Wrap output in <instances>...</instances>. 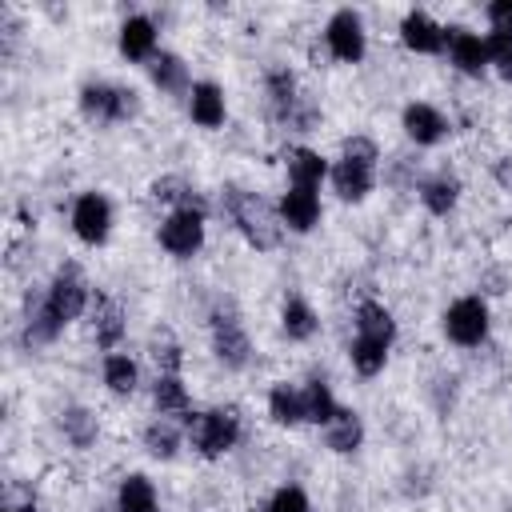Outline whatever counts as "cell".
<instances>
[{
	"label": "cell",
	"instance_id": "1",
	"mask_svg": "<svg viewBox=\"0 0 512 512\" xmlns=\"http://www.w3.org/2000/svg\"><path fill=\"white\" fill-rule=\"evenodd\" d=\"M84 308H88V284H84L80 268L68 264L52 276V284L44 288V300L28 316V324H24L28 344H52L72 320L84 316Z\"/></svg>",
	"mask_w": 512,
	"mask_h": 512
},
{
	"label": "cell",
	"instance_id": "2",
	"mask_svg": "<svg viewBox=\"0 0 512 512\" xmlns=\"http://www.w3.org/2000/svg\"><path fill=\"white\" fill-rule=\"evenodd\" d=\"M224 212L232 216L236 232H240L252 248H260V252L276 248L280 236H284V220H280V212H276L260 192H248V188H224Z\"/></svg>",
	"mask_w": 512,
	"mask_h": 512
},
{
	"label": "cell",
	"instance_id": "3",
	"mask_svg": "<svg viewBox=\"0 0 512 512\" xmlns=\"http://www.w3.org/2000/svg\"><path fill=\"white\" fill-rule=\"evenodd\" d=\"M240 432L244 424L236 408H208V412L188 416V444L204 460H220L224 452H232L240 444Z\"/></svg>",
	"mask_w": 512,
	"mask_h": 512
},
{
	"label": "cell",
	"instance_id": "4",
	"mask_svg": "<svg viewBox=\"0 0 512 512\" xmlns=\"http://www.w3.org/2000/svg\"><path fill=\"white\" fill-rule=\"evenodd\" d=\"M80 112L96 124H120L140 112V92L128 84H108V80H88L80 88Z\"/></svg>",
	"mask_w": 512,
	"mask_h": 512
},
{
	"label": "cell",
	"instance_id": "5",
	"mask_svg": "<svg viewBox=\"0 0 512 512\" xmlns=\"http://www.w3.org/2000/svg\"><path fill=\"white\" fill-rule=\"evenodd\" d=\"M208 328H212V356H216L224 368H232V372L248 368V360H252V340H248L244 320H240V312L232 308V300H224V304L212 308Z\"/></svg>",
	"mask_w": 512,
	"mask_h": 512
},
{
	"label": "cell",
	"instance_id": "6",
	"mask_svg": "<svg viewBox=\"0 0 512 512\" xmlns=\"http://www.w3.org/2000/svg\"><path fill=\"white\" fill-rule=\"evenodd\" d=\"M440 324H444V336L456 344V348H480L484 340H488V304H484V296H460V300H452L448 308H444V316H440Z\"/></svg>",
	"mask_w": 512,
	"mask_h": 512
},
{
	"label": "cell",
	"instance_id": "7",
	"mask_svg": "<svg viewBox=\"0 0 512 512\" xmlns=\"http://www.w3.org/2000/svg\"><path fill=\"white\" fill-rule=\"evenodd\" d=\"M324 48L332 60L340 64H360L364 52H368V32H364V20L356 8H336L324 24Z\"/></svg>",
	"mask_w": 512,
	"mask_h": 512
},
{
	"label": "cell",
	"instance_id": "8",
	"mask_svg": "<svg viewBox=\"0 0 512 512\" xmlns=\"http://www.w3.org/2000/svg\"><path fill=\"white\" fill-rule=\"evenodd\" d=\"M160 248L176 260H188L204 248V212L196 208H172L164 220H160Z\"/></svg>",
	"mask_w": 512,
	"mask_h": 512
},
{
	"label": "cell",
	"instance_id": "9",
	"mask_svg": "<svg viewBox=\"0 0 512 512\" xmlns=\"http://www.w3.org/2000/svg\"><path fill=\"white\" fill-rule=\"evenodd\" d=\"M72 232L84 244H104L112 236V200L104 192H80L72 204Z\"/></svg>",
	"mask_w": 512,
	"mask_h": 512
},
{
	"label": "cell",
	"instance_id": "10",
	"mask_svg": "<svg viewBox=\"0 0 512 512\" xmlns=\"http://www.w3.org/2000/svg\"><path fill=\"white\" fill-rule=\"evenodd\" d=\"M400 44H404L408 52H416V56H436V52H444V44H448V28L436 24L428 12L412 8V12H404V20H400Z\"/></svg>",
	"mask_w": 512,
	"mask_h": 512
},
{
	"label": "cell",
	"instance_id": "11",
	"mask_svg": "<svg viewBox=\"0 0 512 512\" xmlns=\"http://www.w3.org/2000/svg\"><path fill=\"white\" fill-rule=\"evenodd\" d=\"M400 128H404V136H408L412 144L432 148V144H440V140L448 136V116H444L436 104H428V100H412V104L404 108V116H400Z\"/></svg>",
	"mask_w": 512,
	"mask_h": 512
},
{
	"label": "cell",
	"instance_id": "12",
	"mask_svg": "<svg viewBox=\"0 0 512 512\" xmlns=\"http://www.w3.org/2000/svg\"><path fill=\"white\" fill-rule=\"evenodd\" d=\"M328 180H332V192H336L344 204H360V200L372 192V184H376V164L340 156V160L332 164Z\"/></svg>",
	"mask_w": 512,
	"mask_h": 512
},
{
	"label": "cell",
	"instance_id": "13",
	"mask_svg": "<svg viewBox=\"0 0 512 512\" xmlns=\"http://www.w3.org/2000/svg\"><path fill=\"white\" fill-rule=\"evenodd\" d=\"M444 48H448V60H452L464 76H484V68H488V40H484V36H476L472 28L452 24Z\"/></svg>",
	"mask_w": 512,
	"mask_h": 512
},
{
	"label": "cell",
	"instance_id": "14",
	"mask_svg": "<svg viewBox=\"0 0 512 512\" xmlns=\"http://www.w3.org/2000/svg\"><path fill=\"white\" fill-rule=\"evenodd\" d=\"M276 212H280V220H284L288 232H312V228L320 224V212H324V208H320L316 188H292V184H288V192L280 196Z\"/></svg>",
	"mask_w": 512,
	"mask_h": 512
},
{
	"label": "cell",
	"instance_id": "15",
	"mask_svg": "<svg viewBox=\"0 0 512 512\" xmlns=\"http://www.w3.org/2000/svg\"><path fill=\"white\" fill-rule=\"evenodd\" d=\"M156 44H160V32L152 24V16H128L120 24V56L132 60V64H152L156 60Z\"/></svg>",
	"mask_w": 512,
	"mask_h": 512
},
{
	"label": "cell",
	"instance_id": "16",
	"mask_svg": "<svg viewBox=\"0 0 512 512\" xmlns=\"http://www.w3.org/2000/svg\"><path fill=\"white\" fill-rule=\"evenodd\" d=\"M188 116H192V124H200V128H220L224 116H228L224 88H220L216 80H196L192 92H188Z\"/></svg>",
	"mask_w": 512,
	"mask_h": 512
},
{
	"label": "cell",
	"instance_id": "17",
	"mask_svg": "<svg viewBox=\"0 0 512 512\" xmlns=\"http://www.w3.org/2000/svg\"><path fill=\"white\" fill-rule=\"evenodd\" d=\"M124 332H128V320H124V308L112 300V296H104V292H96V308H92V340H96V348H104V352H112L120 340H124Z\"/></svg>",
	"mask_w": 512,
	"mask_h": 512
},
{
	"label": "cell",
	"instance_id": "18",
	"mask_svg": "<svg viewBox=\"0 0 512 512\" xmlns=\"http://www.w3.org/2000/svg\"><path fill=\"white\" fill-rule=\"evenodd\" d=\"M284 168H288V184L292 188H320V180H328L332 164L316 152V148H288L284 156Z\"/></svg>",
	"mask_w": 512,
	"mask_h": 512
},
{
	"label": "cell",
	"instance_id": "19",
	"mask_svg": "<svg viewBox=\"0 0 512 512\" xmlns=\"http://www.w3.org/2000/svg\"><path fill=\"white\" fill-rule=\"evenodd\" d=\"M280 332H284L288 340H296V344H304V340H312V336L320 332V316H316V308H312L300 292L284 296V308H280Z\"/></svg>",
	"mask_w": 512,
	"mask_h": 512
},
{
	"label": "cell",
	"instance_id": "20",
	"mask_svg": "<svg viewBox=\"0 0 512 512\" xmlns=\"http://www.w3.org/2000/svg\"><path fill=\"white\" fill-rule=\"evenodd\" d=\"M356 336L392 348V340H396V320H392V312H388L380 300H360V304H356Z\"/></svg>",
	"mask_w": 512,
	"mask_h": 512
},
{
	"label": "cell",
	"instance_id": "21",
	"mask_svg": "<svg viewBox=\"0 0 512 512\" xmlns=\"http://www.w3.org/2000/svg\"><path fill=\"white\" fill-rule=\"evenodd\" d=\"M148 76L160 92L168 96H188L192 92V76H188V64L176 56V52H156V60L148 64Z\"/></svg>",
	"mask_w": 512,
	"mask_h": 512
},
{
	"label": "cell",
	"instance_id": "22",
	"mask_svg": "<svg viewBox=\"0 0 512 512\" xmlns=\"http://www.w3.org/2000/svg\"><path fill=\"white\" fill-rule=\"evenodd\" d=\"M116 512H160L156 484L144 472H128L116 488Z\"/></svg>",
	"mask_w": 512,
	"mask_h": 512
},
{
	"label": "cell",
	"instance_id": "23",
	"mask_svg": "<svg viewBox=\"0 0 512 512\" xmlns=\"http://www.w3.org/2000/svg\"><path fill=\"white\" fill-rule=\"evenodd\" d=\"M420 204L432 212V216H448L456 204H460V180L448 176V172H436L428 180H420Z\"/></svg>",
	"mask_w": 512,
	"mask_h": 512
},
{
	"label": "cell",
	"instance_id": "24",
	"mask_svg": "<svg viewBox=\"0 0 512 512\" xmlns=\"http://www.w3.org/2000/svg\"><path fill=\"white\" fill-rule=\"evenodd\" d=\"M324 444H328L332 452H340V456L356 452V448L364 444V420H360V412L340 408V412L332 416V424L324 428Z\"/></svg>",
	"mask_w": 512,
	"mask_h": 512
},
{
	"label": "cell",
	"instance_id": "25",
	"mask_svg": "<svg viewBox=\"0 0 512 512\" xmlns=\"http://www.w3.org/2000/svg\"><path fill=\"white\" fill-rule=\"evenodd\" d=\"M152 404H156V416H164V420H172V416H184L188 420V412H192V396H188V388H184L180 376H156Z\"/></svg>",
	"mask_w": 512,
	"mask_h": 512
},
{
	"label": "cell",
	"instance_id": "26",
	"mask_svg": "<svg viewBox=\"0 0 512 512\" xmlns=\"http://www.w3.org/2000/svg\"><path fill=\"white\" fill-rule=\"evenodd\" d=\"M268 416H272L280 428L304 424V400H300V388L288 384V380H276V384L268 388Z\"/></svg>",
	"mask_w": 512,
	"mask_h": 512
},
{
	"label": "cell",
	"instance_id": "27",
	"mask_svg": "<svg viewBox=\"0 0 512 512\" xmlns=\"http://www.w3.org/2000/svg\"><path fill=\"white\" fill-rule=\"evenodd\" d=\"M300 400H304V420H308V424H320V428H328V424H332V416L340 412V404H336L332 388H328L320 376H312V380L300 388Z\"/></svg>",
	"mask_w": 512,
	"mask_h": 512
},
{
	"label": "cell",
	"instance_id": "28",
	"mask_svg": "<svg viewBox=\"0 0 512 512\" xmlns=\"http://www.w3.org/2000/svg\"><path fill=\"white\" fill-rule=\"evenodd\" d=\"M100 372H104V384H108L112 396H132L136 384H140V368H136V360L128 352H108Z\"/></svg>",
	"mask_w": 512,
	"mask_h": 512
},
{
	"label": "cell",
	"instance_id": "29",
	"mask_svg": "<svg viewBox=\"0 0 512 512\" xmlns=\"http://www.w3.org/2000/svg\"><path fill=\"white\" fill-rule=\"evenodd\" d=\"M264 88H268V104H272V112L284 120L304 96H300V88H296V76L288 72V68H268V76H264Z\"/></svg>",
	"mask_w": 512,
	"mask_h": 512
},
{
	"label": "cell",
	"instance_id": "30",
	"mask_svg": "<svg viewBox=\"0 0 512 512\" xmlns=\"http://www.w3.org/2000/svg\"><path fill=\"white\" fill-rule=\"evenodd\" d=\"M144 452L156 456V460H172L180 452V428L164 416H156L148 428H144Z\"/></svg>",
	"mask_w": 512,
	"mask_h": 512
},
{
	"label": "cell",
	"instance_id": "31",
	"mask_svg": "<svg viewBox=\"0 0 512 512\" xmlns=\"http://www.w3.org/2000/svg\"><path fill=\"white\" fill-rule=\"evenodd\" d=\"M60 432L76 444V448H88L92 440H96V432H100V424H96V416L88 412V408H64L60 412Z\"/></svg>",
	"mask_w": 512,
	"mask_h": 512
},
{
	"label": "cell",
	"instance_id": "32",
	"mask_svg": "<svg viewBox=\"0 0 512 512\" xmlns=\"http://www.w3.org/2000/svg\"><path fill=\"white\" fill-rule=\"evenodd\" d=\"M152 360H156V376H180L184 356H180V344L172 340L168 328H160V332L152 336Z\"/></svg>",
	"mask_w": 512,
	"mask_h": 512
},
{
	"label": "cell",
	"instance_id": "33",
	"mask_svg": "<svg viewBox=\"0 0 512 512\" xmlns=\"http://www.w3.org/2000/svg\"><path fill=\"white\" fill-rule=\"evenodd\" d=\"M488 68H496L500 80L512 84V36L508 32H488Z\"/></svg>",
	"mask_w": 512,
	"mask_h": 512
},
{
	"label": "cell",
	"instance_id": "34",
	"mask_svg": "<svg viewBox=\"0 0 512 512\" xmlns=\"http://www.w3.org/2000/svg\"><path fill=\"white\" fill-rule=\"evenodd\" d=\"M264 512H312V504H308V492H304L300 484H280V488L268 496Z\"/></svg>",
	"mask_w": 512,
	"mask_h": 512
},
{
	"label": "cell",
	"instance_id": "35",
	"mask_svg": "<svg viewBox=\"0 0 512 512\" xmlns=\"http://www.w3.org/2000/svg\"><path fill=\"white\" fill-rule=\"evenodd\" d=\"M340 156H352V160H368V164H376V160H380V148H376V140H368V136H348V140L340 144Z\"/></svg>",
	"mask_w": 512,
	"mask_h": 512
},
{
	"label": "cell",
	"instance_id": "36",
	"mask_svg": "<svg viewBox=\"0 0 512 512\" xmlns=\"http://www.w3.org/2000/svg\"><path fill=\"white\" fill-rule=\"evenodd\" d=\"M484 16H488L492 32H508V36H512V0H492V4L484 8Z\"/></svg>",
	"mask_w": 512,
	"mask_h": 512
},
{
	"label": "cell",
	"instance_id": "37",
	"mask_svg": "<svg viewBox=\"0 0 512 512\" xmlns=\"http://www.w3.org/2000/svg\"><path fill=\"white\" fill-rule=\"evenodd\" d=\"M492 180H496L504 192H512V156H500V160H492Z\"/></svg>",
	"mask_w": 512,
	"mask_h": 512
},
{
	"label": "cell",
	"instance_id": "38",
	"mask_svg": "<svg viewBox=\"0 0 512 512\" xmlns=\"http://www.w3.org/2000/svg\"><path fill=\"white\" fill-rule=\"evenodd\" d=\"M8 512H40V504H36V500H28V504H20V508H8Z\"/></svg>",
	"mask_w": 512,
	"mask_h": 512
}]
</instances>
